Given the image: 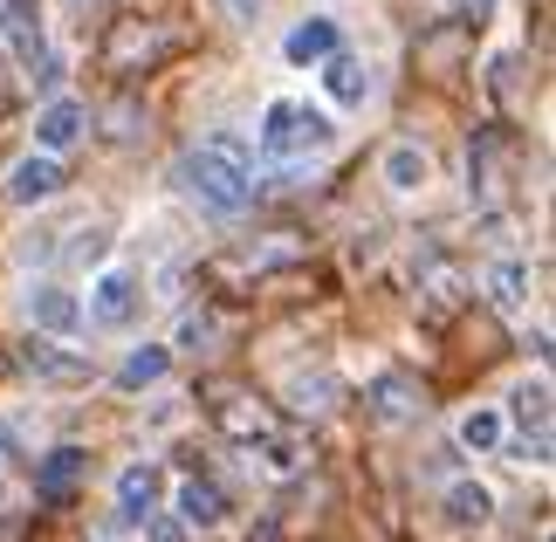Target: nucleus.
Wrapping results in <instances>:
<instances>
[{"mask_svg":"<svg viewBox=\"0 0 556 542\" xmlns=\"http://www.w3.org/2000/svg\"><path fill=\"white\" fill-rule=\"evenodd\" d=\"M337 144V117L309 97H268L262 124H254V159L268 165H309Z\"/></svg>","mask_w":556,"mask_h":542,"instance_id":"f03ea898","label":"nucleus"},{"mask_svg":"<svg viewBox=\"0 0 556 542\" xmlns=\"http://www.w3.org/2000/svg\"><path fill=\"white\" fill-rule=\"evenodd\" d=\"M248 446L262 453V467H268V474H295V467H303V446H295L289 432H262V440H248Z\"/></svg>","mask_w":556,"mask_h":542,"instance_id":"412c9836","label":"nucleus"},{"mask_svg":"<svg viewBox=\"0 0 556 542\" xmlns=\"http://www.w3.org/2000/svg\"><path fill=\"white\" fill-rule=\"evenodd\" d=\"M0 508H8V481H0Z\"/></svg>","mask_w":556,"mask_h":542,"instance_id":"bb28decb","label":"nucleus"},{"mask_svg":"<svg viewBox=\"0 0 556 542\" xmlns=\"http://www.w3.org/2000/svg\"><path fill=\"white\" fill-rule=\"evenodd\" d=\"M131 529H138V542H192V529L179 522L173 508H152V515H138Z\"/></svg>","mask_w":556,"mask_h":542,"instance_id":"4be33fe9","label":"nucleus"},{"mask_svg":"<svg viewBox=\"0 0 556 542\" xmlns=\"http://www.w3.org/2000/svg\"><path fill=\"white\" fill-rule=\"evenodd\" d=\"M83 138H90V103L55 90V97L35 111V151H55V159H62V151H76Z\"/></svg>","mask_w":556,"mask_h":542,"instance_id":"0eeeda50","label":"nucleus"},{"mask_svg":"<svg viewBox=\"0 0 556 542\" xmlns=\"http://www.w3.org/2000/svg\"><path fill=\"white\" fill-rule=\"evenodd\" d=\"M508 419H516L522 432L529 426H549V371H529L516 392H508Z\"/></svg>","mask_w":556,"mask_h":542,"instance_id":"aec40b11","label":"nucleus"},{"mask_svg":"<svg viewBox=\"0 0 556 542\" xmlns=\"http://www.w3.org/2000/svg\"><path fill=\"white\" fill-rule=\"evenodd\" d=\"M173 343H131L117 364V392H159L165 378H173Z\"/></svg>","mask_w":556,"mask_h":542,"instance_id":"2eb2a0df","label":"nucleus"},{"mask_svg":"<svg viewBox=\"0 0 556 542\" xmlns=\"http://www.w3.org/2000/svg\"><path fill=\"white\" fill-rule=\"evenodd\" d=\"M173 494V515L186 529H227V494H220V481H200V474H192V481H179V488H165Z\"/></svg>","mask_w":556,"mask_h":542,"instance_id":"f8f14e48","label":"nucleus"},{"mask_svg":"<svg viewBox=\"0 0 556 542\" xmlns=\"http://www.w3.org/2000/svg\"><path fill=\"white\" fill-rule=\"evenodd\" d=\"M481 289L495 302L502 316H529V302H536V268L522 262V254H495V262L481 268Z\"/></svg>","mask_w":556,"mask_h":542,"instance_id":"6e6552de","label":"nucleus"},{"mask_svg":"<svg viewBox=\"0 0 556 542\" xmlns=\"http://www.w3.org/2000/svg\"><path fill=\"white\" fill-rule=\"evenodd\" d=\"M213 8H220L227 21H241V28H254V21L268 14V0H213Z\"/></svg>","mask_w":556,"mask_h":542,"instance_id":"5701e85b","label":"nucleus"},{"mask_svg":"<svg viewBox=\"0 0 556 542\" xmlns=\"http://www.w3.org/2000/svg\"><path fill=\"white\" fill-rule=\"evenodd\" d=\"M8 21H14V14H8V0H0V35H8Z\"/></svg>","mask_w":556,"mask_h":542,"instance_id":"a878e982","label":"nucleus"},{"mask_svg":"<svg viewBox=\"0 0 556 542\" xmlns=\"http://www.w3.org/2000/svg\"><path fill=\"white\" fill-rule=\"evenodd\" d=\"M316 70H324V97L337 103V111H357V103L371 97V62H357V55H344V49H330L324 62H316Z\"/></svg>","mask_w":556,"mask_h":542,"instance_id":"4468645a","label":"nucleus"},{"mask_svg":"<svg viewBox=\"0 0 556 542\" xmlns=\"http://www.w3.org/2000/svg\"><path fill=\"white\" fill-rule=\"evenodd\" d=\"M62 186H70V172H62L55 151H28V159H14V172H8V206H21V213L55 206Z\"/></svg>","mask_w":556,"mask_h":542,"instance_id":"39448f33","label":"nucleus"},{"mask_svg":"<svg viewBox=\"0 0 556 542\" xmlns=\"http://www.w3.org/2000/svg\"><path fill=\"white\" fill-rule=\"evenodd\" d=\"M440 522L454 529V535H467V529H488V522H495V488H488V481H475V474L446 481V488H440Z\"/></svg>","mask_w":556,"mask_h":542,"instance_id":"9d476101","label":"nucleus"},{"mask_svg":"<svg viewBox=\"0 0 556 542\" xmlns=\"http://www.w3.org/2000/svg\"><path fill=\"white\" fill-rule=\"evenodd\" d=\"M454 14H495V0H446Z\"/></svg>","mask_w":556,"mask_h":542,"instance_id":"393cba45","label":"nucleus"},{"mask_svg":"<svg viewBox=\"0 0 556 542\" xmlns=\"http://www.w3.org/2000/svg\"><path fill=\"white\" fill-rule=\"evenodd\" d=\"M454 440H460V453L488 461V453H502V440H508V412L502 405H467L454 419Z\"/></svg>","mask_w":556,"mask_h":542,"instance_id":"f3484780","label":"nucleus"},{"mask_svg":"<svg viewBox=\"0 0 556 542\" xmlns=\"http://www.w3.org/2000/svg\"><path fill=\"white\" fill-rule=\"evenodd\" d=\"M330 49H344V28H337L330 14H303V21L282 35V62H295V70H316Z\"/></svg>","mask_w":556,"mask_h":542,"instance_id":"ddd939ff","label":"nucleus"},{"mask_svg":"<svg viewBox=\"0 0 556 542\" xmlns=\"http://www.w3.org/2000/svg\"><path fill=\"white\" fill-rule=\"evenodd\" d=\"M28 371H35V378H49V385H83V378H90V357L70 351L62 337H49L41 351H28Z\"/></svg>","mask_w":556,"mask_h":542,"instance_id":"a211bd4d","label":"nucleus"},{"mask_svg":"<svg viewBox=\"0 0 556 542\" xmlns=\"http://www.w3.org/2000/svg\"><path fill=\"white\" fill-rule=\"evenodd\" d=\"M165 488H173V481H165L159 461H124L117 481H111V502H117L124 522H138V515H152V508L165 502Z\"/></svg>","mask_w":556,"mask_h":542,"instance_id":"1a4fd4ad","label":"nucleus"},{"mask_svg":"<svg viewBox=\"0 0 556 542\" xmlns=\"http://www.w3.org/2000/svg\"><path fill=\"white\" fill-rule=\"evenodd\" d=\"M378 179H384V192H399V200H419V192L433 186V151H426V144H413V138L384 144V159H378Z\"/></svg>","mask_w":556,"mask_h":542,"instance_id":"9b49d317","label":"nucleus"},{"mask_svg":"<svg viewBox=\"0 0 556 542\" xmlns=\"http://www.w3.org/2000/svg\"><path fill=\"white\" fill-rule=\"evenodd\" d=\"M365 405H371L378 426H413V419H426V392H419V378H405V371H371L365 378Z\"/></svg>","mask_w":556,"mask_h":542,"instance_id":"423d86ee","label":"nucleus"},{"mask_svg":"<svg viewBox=\"0 0 556 542\" xmlns=\"http://www.w3.org/2000/svg\"><path fill=\"white\" fill-rule=\"evenodd\" d=\"M21 316H28V330L35 337H62V343H76L83 337V295L76 289H62V281H28L21 289Z\"/></svg>","mask_w":556,"mask_h":542,"instance_id":"20e7f679","label":"nucleus"},{"mask_svg":"<svg viewBox=\"0 0 556 542\" xmlns=\"http://www.w3.org/2000/svg\"><path fill=\"white\" fill-rule=\"evenodd\" d=\"M83 474H90V453L55 446V453H41V467H35V494L41 502H70V494L83 488Z\"/></svg>","mask_w":556,"mask_h":542,"instance_id":"dca6fc26","label":"nucleus"},{"mask_svg":"<svg viewBox=\"0 0 556 542\" xmlns=\"http://www.w3.org/2000/svg\"><path fill=\"white\" fill-rule=\"evenodd\" d=\"M337 399H344V385H337L330 371H295V378H289V405L303 412V419H324V412H337Z\"/></svg>","mask_w":556,"mask_h":542,"instance_id":"6ab92c4d","label":"nucleus"},{"mask_svg":"<svg viewBox=\"0 0 556 542\" xmlns=\"http://www.w3.org/2000/svg\"><path fill=\"white\" fill-rule=\"evenodd\" d=\"M179 343H213V316H200V310H192V316L179 323Z\"/></svg>","mask_w":556,"mask_h":542,"instance_id":"b1692460","label":"nucleus"},{"mask_svg":"<svg viewBox=\"0 0 556 542\" xmlns=\"http://www.w3.org/2000/svg\"><path fill=\"white\" fill-rule=\"evenodd\" d=\"M179 179H186L192 200H200L206 213H220V220H233V213L254 206V159H248V144L233 131H213V138L192 144Z\"/></svg>","mask_w":556,"mask_h":542,"instance_id":"f257e3e1","label":"nucleus"},{"mask_svg":"<svg viewBox=\"0 0 556 542\" xmlns=\"http://www.w3.org/2000/svg\"><path fill=\"white\" fill-rule=\"evenodd\" d=\"M144 316V281L131 268H97L90 275V295H83V330H131Z\"/></svg>","mask_w":556,"mask_h":542,"instance_id":"7ed1b4c3","label":"nucleus"}]
</instances>
